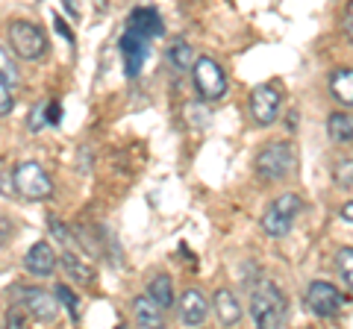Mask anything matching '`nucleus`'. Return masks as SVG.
<instances>
[{"mask_svg":"<svg viewBox=\"0 0 353 329\" xmlns=\"http://www.w3.org/2000/svg\"><path fill=\"white\" fill-rule=\"evenodd\" d=\"M327 133L333 141H339V145H350L353 138V118L350 112H333L327 120Z\"/></svg>","mask_w":353,"mask_h":329,"instance_id":"nucleus-17","label":"nucleus"},{"mask_svg":"<svg viewBox=\"0 0 353 329\" xmlns=\"http://www.w3.org/2000/svg\"><path fill=\"white\" fill-rule=\"evenodd\" d=\"M94 9H97V12H106V9H109V0H94Z\"/></svg>","mask_w":353,"mask_h":329,"instance_id":"nucleus-33","label":"nucleus"},{"mask_svg":"<svg viewBox=\"0 0 353 329\" xmlns=\"http://www.w3.org/2000/svg\"><path fill=\"white\" fill-rule=\"evenodd\" d=\"M53 27H57V32H59V36L65 39V41H68V45H74V32L68 30V24H65V21L57 15V21H53Z\"/></svg>","mask_w":353,"mask_h":329,"instance_id":"nucleus-28","label":"nucleus"},{"mask_svg":"<svg viewBox=\"0 0 353 329\" xmlns=\"http://www.w3.org/2000/svg\"><path fill=\"white\" fill-rule=\"evenodd\" d=\"M189 71L194 76V89H197V97H201V100L212 103V100H221V97L227 94V74L212 56H201V59L194 56Z\"/></svg>","mask_w":353,"mask_h":329,"instance_id":"nucleus-2","label":"nucleus"},{"mask_svg":"<svg viewBox=\"0 0 353 329\" xmlns=\"http://www.w3.org/2000/svg\"><path fill=\"white\" fill-rule=\"evenodd\" d=\"M294 147L289 141H277V145L265 147L259 156H256V173L259 180L265 182H277V180H285L289 173L294 171Z\"/></svg>","mask_w":353,"mask_h":329,"instance_id":"nucleus-4","label":"nucleus"},{"mask_svg":"<svg viewBox=\"0 0 353 329\" xmlns=\"http://www.w3.org/2000/svg\"><path fill=\"white\" fill-rule=\"evenodd\" d=\"M132 315H136L139 326H148V329L162 326V309L148 297V294L145 297H136V303H132Z\"/></svg>","mask_w":353,"mask_h":329,"instance_id":"nucleus-15","label":"nucleus"},{"mask_svg":"<svg viewBox=\"0 0 353 329\" xmlns=\"http://www.w3.org/2000/svg\"><path fill=\"white\" fill-rule=\"evenodd\" d=\"M12 106H15V97H12V92H9V85L0 80V118H6L9 112H12Z\"/></svg>","mask_w":353,"mask_h":329,"instance_id":"nucleus-25","label":"nucleus"},{"mask_svg":"<svg viewBox=\"0 0 353 329\" xmlns=\"http://www.w3.org/2000/svg\"><path fill=\"white\" fill-rule=\"evenodd\" d=\"M148 297L159 306L162 312H168L174 306V288H171V277H165V273H159V277H153L148 282Z\"/></svg>","mask_w":353,"mask_h":329,"instance_id":"nucleus-16","label":"nucleus"},{"mask_svg":"<svg viewBox=\"0 0 353 329\" xmlns=\"http://www.w3.org/2000/svg\"><path fill=\"white\" fill-rule=\"evenodd\" d=\"M121 56H124V71L127 76H139L145 62L150 56V39H141L136 32H124L121 36Z\"/></svg>","mask_w":353,"mask_h":329,"instance_id":"nucleus-10","label":"nucleus"},{"mask_svg":"<svg viewBox=\"0 0 353 329\" xmlns=\"http://www.w3.org/2000/svg\"><path fill=\"white\" fill-rule=\"evenodd\" d=\"M9 238H12V224H9L6 217H0V247H3Z\"/></svg>","mask_w":353,"mask_h":329,"instance_id":"nucleus-31","label":"nucleus"},{"mask_svg":"<svg viewBox=\"0 0 353 329\" xmlns=\"http://www.w3.org/2000/svg\"><path fill=\"white\" fill-rule=\"evenodd\" d=\"M12 303H21L24 312L36 321H53L59 315V300L57 294L44 291V288H24V285H15L12 288Z\"/></svg>","mask_w":353,"mask_h":329,"instance_id":"nucleus-7","label":"nucleus"},{"mask_svg":"<svg viewBox=\"0 0 353 329\" xmlns=\"http://www.w3.org/2000/svg\"><path fill=\"white\" fill-rule=\"evenodd\" d=\"M9 45L27 62H36L48 53V39H44L41 27L30 24V21H12L9 24Z\"/></svg>","mask_w":353,"mask_h":329,"instance_id":"nucleus-5","label":"nucleus"},{"mask_svg":"<svg viewBox=\"0 0 353 329\" xmlns=\"http://www.w3.org/2000/svg\"><path fill=\"white\" fill-rule=\"evenodd\" d=\"M212 306H215L218 321L224 323V326H236L241 321V306H239L236 294L230 291V288H218L215 297H212Z\"/></svg>","mask_w":353,"mask_h":329,"instance_id":"nucleus-14","label":"nucleus"},{"mask_svg":"<svg viewBox=\"0 0 353 329\" xmlns=\"http://www.w3.org/2000/svg\"><path fill=\"white\" fill-rule=\"evenodd\" d=\"M62 265L68 268V273H71L77 282H85V285L94 282V268L88 265V262H83L77 253H62Z\"/></svg>","mask_w":353,"mask_h":329,"instance_id":"nucleus-19","label":"nucleus"},{"mask_svg":"<svg viewBox=\"0 0 353 329\" xmlns=\"http://www.w3.org/2000/svg\"><path fill=\"white\" fill-rule=\"evenodd\" d=\"M283 109V94L277 85H256L250 92V115L259 127H271L280 118Z\"/></svg>","mask_w":353,"mask_h":329,"instance_id":"nucleus-8","label":"nucleus"},{"mask_svg":"<svg viewBox=\"0 0 353 329\" xmlns=\"http://www.w3.org/2000/svg\"><path fill=\"white\" fill-rule=\"evenodd\" d=\"M206 315H209V303L206 297L197 288H189L180 297V321L185 326H201L206 321Z\"/></svg>","mask_w":353,"mask_h":329,"instance_id":"nucleus-13","label":"nucleus"},{"mask_svg":"<svg viewBox=\"0 0 353 329\" xmlns=\"http://www.w3.org/2000/svg\"><path fill=\"white\" fill-rule=\"evenodd\" d=\"M59 120H62V106L59 103H48V124L57 127Z\"/></svg>","mask_w":353,"mask_h":329,"instance_id":"nucleus-30","label":"nucleus"},{"mask_svg":"<svg viewBox=\"0 0 353 329\" xmlns=\"http://www.w3.org/2000/svg\"><path fill=\"white\" fill-rule=\"evenodd\" d=\"M0 80H3L9 89L18 83V68H15V62H12V53H9L6 45H0Z\"/></svg>","mask_w":353,"mask_h":329,"instance_id":"nucleus-21","label":"nucleus"},{"mask_svg":"<svg viewBox=\"0 0 353 329\" xmlns=\"http://www.w3.org/2000/svg\"><path fill=\"white\" fill-rule=\"evenodd\" d=\"M330 92H333L336 100L350 106L353 103V71L350 68H339L333 76H330Z\"/></svg>","mask_w":353,"mask_h":329,"instance_id":"nucleus-18","label":"nucleus"},{"mask_svg":"<svg viewBox=\"0 0 353 329\" xmlns=\"http://www.w3.org/2000/svg\"><path fill=\"white\" fill-rule=\"evenodd\" d=\"M339 273H341V279H345V285L350 288L353 285V250L350 247L339 250Z\"/></svg>","mask_w":353,"mask_h":329,"instance_id":"nucleus-23","label":"nucleus"},{"mask_svg":"<svg viewBox=\"0 0 353 329\" xmlns=\"http://www.w3.org/2000/svg\"><path fill=\"white\" fill-rule=\"evenodd\" d=\"M130 32H136V36L141 39H159L165 36V24H162V18L157 9H150V6H139V9H132L130 12V24H127Z\"/></svg>","mask_w":353,"mask_h":329,"instance_id":"nucleus-11","label":"nucleus"},{"mask_svg":"<svg viewBox=\"0 0 353 329\" xmlns=\"http://www.w3.org/2000/svg\"><path fill=\"white\" fill-rule=\"evenodd\" d=\"M306 303H309V312L318 315V317H336L341 312V306H345L347 300L341 297V291L336 288V285L315 279L306 288Z\"/></svg>","mask_w":353,"mask_h":329,"instance_id":"nucleus-9","label":"nucleus"},{"mask_svg":"<svg viewBox=\"0 0 353 329\" xmlns=\"http://www.w3.org/2000/svg\"><path fill=\"white\" fill-rule=\"evenodd\" d=\"M285 312H289V306H285V297H283V291L277 288V285L268 282V279L256 282V288H253V294H250L253 323L262 326V329H277L285 321Z\"/></svg>","mask_w":353,"mask_h":329,"instance_id":"nucleus-1","label":"nucleus"},{"mask_svg":"<svg viewBox=\"0 0 353 329\" xmlns=\"http://www.w3.org/2000/svg\"><path fill=\"white\" fill-rule=\"evenodd\" d=\"M12 189L27 197V200H48V197H53V180L50 173L41 168L39 162H21L15 164L12 171Z\"/></svg>","mask_w":353,"mask_h":329,"instance_id":"nucleus-3","label":"nucleus"},{"mask_svg":"<svg viewBox=\"0 0 353 329\" xmlns=\"http://www.w3.org/2000/svg\"><path fill=\"white\" fill-rule=\"evenodd\" d=\"M48 103H50V100H41V103L30 112V129H41L44 124H48Z\"/></svg>","mask_w":353,"mask_h":329,"instance_id":"nucleus-24","label":"nucleus"},{"mask_svg":"<svg viewBox=\"0 0 353 329\" xmlns=\"http://www.w3.org/2000/svg\"><path fill=\"white\" fill-rule=\"evenodd\" d=\"M24 268L32 277H50V273L57 270V250H53L48 241H36L24 256Z\"/></svg>","mask_w":353,"mask_h":329,"instance_id":"nucleus-12","label":"nucleus"},{"mask_svg":"<svg viewBox=\"0 0 353 329\" xmlns=\"http://www.w3.org/2000/svg\"><path fill=\"white\" fill-rule=\"evenodd\" d=\"M350 209H353V206H350V203H345V212H341V217H345V221H347V224L353 221V215H350Z\"/></svg>","mask_w":353,"mask_h":329,"instance_id":"nucleus-34","label":"nucleus"},{"mask_svg":"<svg viewBox=\"0 0 353 329\" xmlns=\"http://www.w3.org/2000/svg\"><path fill=\"white\" fill-rule=\"evenodd\" d=\"M168 62L174 71H189L192 62H194V50L192 45H185V41H176V45L168 50Z\"/></svg>","mask_w":353,"mask_h":329,"instance_id":"nucleus-20","label":"nucleus"},{"mask_svg":"<svg viewBox=\"0 0 353 329\" xmlns=\"http://www.w3.org/2000/svg\"><path fill=\"white\" fill-rule=\"evenodd\" d=\"M57 300L65 306V309H68V315H71L74 323L80 321V300H77V294L68 288V285H59V288H57Z\"/></svg>","mask_w":353,"mask_h":329,"instance_id":"nucleus-22","label":"nucleus"},{"mask_svg":"<svg viewBox=\"0 0 353 329\" xmlns=\"http://www.w3.org/2000/svg\"><path fill=\"white\" fill-rule=\"evenodd\" d=\"M350 171H353V164H350V159H341V164H339V171H336V180H339V185H341V189H353Z\"/></svg>","mask_w":353,"mask_h":329,"instance_id":"nucleus-27","label":"nucleus"},{"mask_svg":"<svg viewBox=\"0 0 353 329\" xmlns=\"http://www.w3.org/2000/svg\"><path fill=\"white\" fill-rule=\"evenodd\" d=\"M27 312H24V306H21V303H12V309H9L6 312V323L9 326H24L27 323Z\"/></svg>","mask_w":353,"mask_h":329,"instance_id":"nucleus-26","label":"nucleus"},{"mask_svg":"<svg viewBox=\"0 0 353 329\" xmlns=\"http://www.w3.org/2000/svg\"><path fill=\"white\" fill-rule=\"evenodd\" d=\"M297 212H301V197H297V194H280L277 200L268 206V212L262 215V229H265V235H271V238L289 235V229H292V224H294Z\"/></svg>","mask_w":353,"mask_h":329,"instance_id":"nucleus-6","label":"nucleus"},{"mask_svg":"<svg viewBox=\"0 0 353 329\" xmlns=\"http://www.w3.org/2000/svg\"><path fill=\"white\" fill-rule=\"evenodd\" d=\"M350 18H353V6L347 3V6H345V21H341V24H345V36H347V39H350V32H353V30H350Z\"/></svg>","mask_w":353,"mask_h":329,"instance_id":"nucleus-32","label":"nucleus"},{"mask_svg":"<svg viewBox=\"0 0 353 329\" xmlns=\"http://www.w3.org/2000/svg\"><path fill=\"white\" fill-rule=\"evenodd\" d=\"M62 6L68 9V15L77 21V18H83V3L80 0H62Z\"/></svg>","mask_w":353,"mask_h":329,"instance_id":"nucleus-29","label":"nucleus"}]
</instances>
